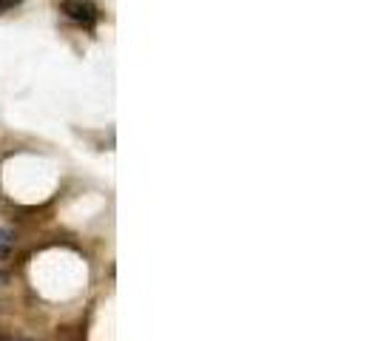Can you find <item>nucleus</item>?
Masks as SVG:
<instances>
[{"label":"nucleus","instance_id":"1","mask_svg":"<svg viewBox=\"0 0 378 341\" xmlns=\"http://www.w3.org/2000/svg\"><path fill=\"white\" fill-rule=\"evenodd\" d=\"M60 11H63L68 20L80 23V26H86V28H94L97 20H100V9H97L94 0H63V3H60Z\"/></svg>","mask_w":378,"mask_h":341},{"label":"nucleus","instance_id":"4","mask_svg":"<svg viewBox=\"0 0 378 341\" xmlns=\"http://www.w3.org/2000/svg\"><path fill=\"white\" fill-rule=\"evenodd\" d=\"M3 282H6V273H3V271H0V285H3Z\"/></svg>","mask_w":378,"mask_h":341},{"label":"nucleus","instance_id":"5","mask_svg":"<svg viewBox=\"0 0 378 341\" xmlns=\"http://www.w3.org/2000/svg\"><path fill=\"white\" fill-rule=\"evenodd\" d=\"M9 341H37V339H9Z\"/></svg>","mask_w":378,"mask_h":341},{"label":"nucleus","instance_id":"3","mask_svg":"<svg viewBox=\"0 0 378 341\" xmlns=\"http://www.w3.org/2000/svg\"><path fill=\"white\" fill-rule=\"evenodd\" d=\"M23 0H0V11H6V9H14V6H20Z\"/></svg>","mask_w":378,"mask_h":341},{"label":"nucleus","instance_id":"2","mask_svg":"<svg viewBox=\"0 0 378 341\" xmlns=\"http://www.w3.org/2000/svg\"><path fill=\"white\" fill-rule=\"evenodd\" d=\"M11 242H14V234L9 228H0V259L11 251Z\"/></svg>","mask_w":378,"mask_h":341}]
</instances>
